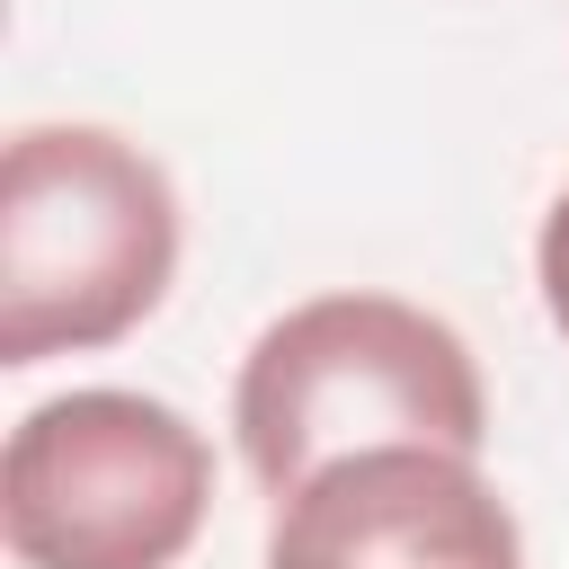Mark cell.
Masks as SVG:
<instances>
[{
  "label": "cell",
  "instance_id": "cell-1",
  "mask_svg": "<svg viewBox=\"0 0 569 569\" xmlns=\"http://www.w3.org/2000/svg\"><path fill=\"white\" fill-rule=\"evenodd\" d=\"M231 436L267 498L373 445H489V382L453 320L409 293H311L276 311L231 373Z\"/></svg>",
  "mask_w": 569,
  "mask_h": 569
},
{
  "label": "cell",
  "instance_id": "cell-2",
  "mask_svg": "<svg viewBox=\"0 0 569 569\" xmlns=\"http://www.w3.org/2000/svg\"><path fill=\"white\" fill-rule=\"evenodd\" d=\"M178 187L116 124H18L0 151V365L133 338L178 284Z\"/></svg>",
  "mask_w": 569,
  "mask_h": 569
},
{
  "label": "cell",
  "instance_id": "cell-3",
  "mask_svg": "<svg viewBox=\"0 0 569 569\" xmlns=\"http://www.w3.org/2000/svg\"><path fill=\"white\" fill-rule=\"evenodd\" d=\"M213 516V445L187 409L89 382L9 427L0 533L18 569H178Z\"/></svg>",
  "mask_w": 569,
  "mask_h": 569
},
{
  "label": "cell",
  "instance_id": "cell-4",
  "mask_svg": "<svg viewBox=\"0 0 569 569\" xmlns=\"http://www.w3.org/2000/svg\"><path fill=\"white\" fill-rule=\"evenodd\" d=\"M267 569H525V533L480 453L373 445L276 498Z\"/></svg>",
  "mask_w": 569,
  "mask_h": 569
},
{
  "label": "cell",
  "instance_id": "cell-5",
  "mask_svg": "<svg viewBox=\"0 0 569 569\" xmlns=\"http://www.w3.org/2000/svg\"><path fill=\"white\" fill-rule=\"evenodd\" d=\"M533 284H542L551 329L569 338V187L551 196V213H542V231H533Z\"/></svg>",
  "mask_w": 569,
  "mask_h": 569
}]
</instances>
